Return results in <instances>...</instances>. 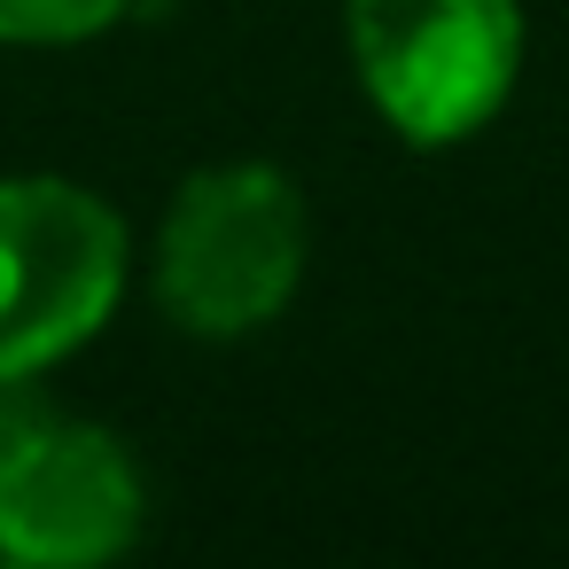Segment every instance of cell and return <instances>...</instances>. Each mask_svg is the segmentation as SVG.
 <instances>
[{"instance_id":"2","label":"cell","mask_w":569,"mask_h":569,"mask_svg":"<svg viewBox=\"0 0 569 569\" xmlns=\"http://www.w3.org/2000/svg\"><path fill=\"white\" fill-rule=\"evenodd\" d=\"M126 289V227L71 180H0V382L71 359Z\"/></svg>"},{"instance_id":"1","label":"cell","mask_w":569,"mask_h":569,"mask_svg":"<svg viewBox=\"0 0 569 569\" xmlns=\"http://www.w3.org/2000/svg\"><path fill=\"white\" fill-rule=\"evenodd\" d=\"M305 273V196L273 164H219L172 196L157 305L188 336H258Z\"/></svg>"},{"instance_id":"5","label":"cell","mask_w":569,"mask_h":569,"mask_svg":"<svg viewBox=\"0 0 569 569\" xmlns=\"http://www.w3.org/2000/svg\"><path fill=\"white\" fill-rule=\"evenodd\" d=\"M133 0H0V40L17 48H63V40H87L102 24H118Z\"/></svg>"},{"instance_id":"4","label":"cell","mask_w":569,"mask_h":569,"mask_svg":"<svg viewBox=\"0 0 569 569\" xmlns=\"http://www.w3.org/2000/svg\"><path fill=\"white\" fill-rule=\"evenodd\" d=\"M141 530V476L118 437L40 413L0 452V553L32 569H79L126 553Z\"/></svg>"},{"instance_id":"3","label":"cell","mask_w":569,"mask_h":569,"mask_svg":"<svg viewBox=\"0 0 569 569\" xmlns=\"http://www.w3.org/2000/svg\"><path fill=\"white\" fill-rule=\"evenodd\" d=\"M351 63L406 141L445 149L515 94L522 17L515 0H351Z\"/></svg>"}]
</instances>
